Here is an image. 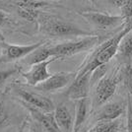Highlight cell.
<instances>
[{"label":"cell","instance_id":"6","mask_svg":"<svg viewBox=\"0 0 132 132\" xmlns=\"http://www.w3.org/2000/svg\"><path fill=\"white\" fill-rule=\"evenodd\" d=\"M56 59H58V57H55V56L51 57L48 60L31 66V69L29 71L20 72V74L26 80V83L29 86L37 87L38 85L44 82L52 75L51 73L48 72V65L50 63L54 62Z\"/></svg>","mask_w":132,"mask_h":132},{"label":"cell","instance_id":"14","mask_svg":"<svg viewBox=\"0 0 132 132\" xmlns=\"http://www.w3.org/2000/svg\"><path fill=\"white\" fill-rule=\"evenodd\" d=\"M123 106L117 103H110L105 105L102 110L99 111L97 119L99 120H116L117 117L122 114Z\"/></svg>","mask_w":132,"mask_h":132},{"label":"cell","instance_id":"29","mask_svg":"<svg viewBox=\"0 0 132 132\" xmlns=\"http://www.w3.org/2000/svg\"><path fill=\"white\" fill-rule=\"evenodd\" d=\"M32 132H34V131H32Z\"/></svg>","mask_w":132,"mask_h":132},{"label":"cell","instance_id":"28","mask_svg":"<svg viewBox=\"0 0 132 132\" xmlns=\"http://www.w3.org/2000/svg\"><path fill=\"white\" fill-rule=\"evenodd\" d=\"M73 132H87V131H86V129H85L84 127H82L81 129H79V130H76V131H73Z\"/></svg>","mask_w":132,"mask_h":132},{"label":"cell","instance_id":"17","mask_svg":"<svg viewBox=\"0 0 132 132\" xmlns=\"http://www.w3.org/2000/svg\"><path fill=\"white\" fill-rule=\"evenodd\" d=\"M118 52L126 59L132 58V32L122 38L118 45Z\"/></svg>","mask_w":132,"mask_h":132},{"label":"cell","instance_id":"20","mask_svg":"<svg viewBox=\"0 0 132 132\" xmlns=\"http://www.w3.org/2000/svg\"><path fill=\"white\" fill-rule=\"evenodd\" d=\"M122 77H123V83L124 86L127 89L129 95H132V66L127 65L125 66L123 73H122Z\"/></svg>","mask_w":132,"mask_h":132},{"label":"cell","instance_id":"11","mask_svg":"<svg viewBox=\"0 0 132 132\" xmlns=\"http://www.w3.org/2000/svg\"><path fill=\"white\" fill-rule=\"evenodd\" d=\"M116 79L110 77H104L101 79L96 87L95 91V101L97 105H102L105 104L113 96L116 90Z\"/></svg>","mask_w":132,"mask_h":132},{"label":"cell","instance_id":"2","mask_svg":"<svg viewBox=\"0 0 132 132\" xmlns=\"http://www.w3.org/2000/svg\"><path fill=\"white\" fill-rule=\"evenodd\" d=\"M127 34L128 32L123 29L118 34H116V36H113L112 38H110V39L103 43L93 53L91 59L88 61V63L84 67H82L76 75L80 76V75H84L88 72L93 73L100 66L105 65V63H108L118 52L119 43L122 39V38Z\"/></svg>","mask_w":132,"mask_h":132},{"label":"cell","instance_id":"7","mask_svg":"<svg viewBox=\"0 0 132 132\" xmlns=\"http://www.w3.org/2000/svg\"><path fill=\"white\" fill-rule=\"evenodd\" d=\"M81 15L86 18L91 25L100 30L112 29L123 24V19L121 16H112L101 12H85L81 13Z\"/></svg>","mask_w":132,"mask_h":132},{"label":"cell","instance_id":"12","mask_svg":"<svg viewBox=\"0 0 132 132\" xmlns=\"http://www.w3.org/2000/svg\"><path fill=\"white\" fill-rule=\"evenodd\" d=\"M54 118L61 132H73L74 121L69 110L64 105H59L54 110Z\"/></svg>","mask_w":132,"mask_h":132},{"label":"cell","instance_id":"24","mask_svg":"<svg viewBox=\"0 0 132 132\" xmlns=\"http://www.w3.org/2000/svg\"><path fill=\"white\" fill-rule=\"evenodd\" d=\"M7 121H8V114L2 100L0 99V126H3L4 124H6Z\"/></svg>","mask_w":132,"mask_h":132},{"label":"cell","instance_id":"1","mask_svg":"<svg viewBox=\"0 0 132 132\" xmlns=\"http://www.w3.org/2000/svg\"><path fill=\"white\" fill-rule=\"evenodd\" d=\"M36 24L39 32L50 37H68V36H93L92 33L82 30L76 25L65 21L60 17L46 13L38 12Z\"/></svg>","mask_w":132,"mask_h":132},{"label":"cell","instance_id":"19","mask_svg":"<svg viewBox=\"0 0 132 132\" xmlns=\"http://www.w3.org/2000/svg\"><path fill=\"white\" fill-rule=\"evenodd\" d=\"M113 3H114V5L120 7L122 19H126V18L132 17V0L113 1Z\"/></svg>","mask_w":132,"mask_h":132},{"label":"cell","instance_id":"4","mask_svg":"<svg viewBox=\"0 0 132 132\" xmlns=\"http://www.w3.org/2000/svg\"><path fill=\"white\" fill-rule=\"evenodd\" d=\"M45 44L44 40H40L39 43L27 45H18V44H10L3 43L0 45V62L7 63L11 61L25 58L26 56L32 53L34 50L39 48V46Z\"/></svg>","mask_w":132,"mask_h":132},{"label":"cell","instance_id":"23","mask_svg":"<svg viewBox=\"0 0 132 132\" xmlns=\"http://www.w3.org/2000/svg\"><path fill=\"white\" fill-rule=\"evenodd\" d=\"M126 130L132 132V103L130 99L127 102L126 106Z\"/></svg>","mask_w":132,"mask_h":132},{"label":"cell","instance_id":"8","mask_svg":"<svg viewBox=\"0 0 132 132\" xmlns=\"http://www.w3.org/2000/svg\"><path fill=\"white\" fill-rule=\"evenodd\" d=\"M22 105L29 110L31 116L39 124L42 132H61L54 118L53 112H44L32 105L22 103Z\"/></svg>","mask_w":132,"mask_h":132},{"label":"cell","instance_id":"3","mask_svg":"<svg viewBox=\"0 0 132 132\" xmlns=\"http://www.w3.org/2000/svg\"><path fill=\"white\" fill-rule=\"evenodd\" d=\"M100 39L101 38L99 36L85 37L84 39H79V40L68 42V43L51 46L50 52L52 56L58 57V58L64 57V56H71V55L78 54L80 52L91 50L97 44H99Z\"/></svg>","mask_w":132,"mask_h":132},{"label":"cell","instance_id":"22","mask_svg":"<svg viewBox=\"0 0 132 132\" xmlns=\"http://www.w3.org/2000/svg\"><path fill=\"white\" fill-rule=\"evenodd\" d=\"M105 71H106V66L103 65L100 66L99 68H97L95 71L92 73V77H91V83H98L103 78L105 77L104 75L105 74Z\"/></svg>","mask_w":132,"mask_h":132},{"label":"cell","instance_id":"27","mask_svg":"<svg viewBox=\"0 0 132 132\" xmlns=\"http://www.w3.org/2000/svg\"><path fill=\"white\" fill-rule=\"evenodd\" d=\"M3 43H5V37H4V35L0 32V45L3 44Z\"/></svg>","mask_w":132,"mask_h":132},{"label":"cell","instance_id":"5","mask_svg":"<svg viewBox=\"0 0 132 132\" xmlns=\"http://www.w3.org/2000/svg\"><path fill=\"white\" fill-rule=\"evenodd\" d=\"M13 92L15 93L17 97H19L21 99V103L32 105L34 108L39 109L44 112L54 111L55 108L53 105V102L46 97H44V96L39 95V94L32 93V92L25 90L19 86H14Z\"/></svg>","mask_w":132,"mask_h":132},{"label":"cell","instance_id":"16","mask_svg":"<svg viewBox=\"0 0 132 132\" xmlns=\"http://www.w3.org/2000/svg\"><path fill=\"white\" fill-rule=\"evenodd\" d=\"M119 122L116 120H99L87 132H118Z\"/></svg>","mask_w":132,"mask_h":132},{"label":"cell","instance_id":"9","mask_svg":"<svg viewBox=\"0 0 132 132\" xmlns=\"http://www.w3.org/2000/svg\"><path fill=\"white\" fill-rule=\"evenodd\" d=\"M91 77H92L91 72H88L80 76L76 75L75 80L71 83V85L69 86L66 92V96L70 100H74L76 102L79 100L87 99L91 85Z\"/></svg>","mask_w":132,"mask_h":132},{"label":"cell","instance_id":"25","mask_svg":"<svg viewBox=\"0 0 132 132\" xmlns=\"http://www.w3.org/2000/svg\"><path fill=\"white\" fill-rule=\"evenodd\" d=\"M9 22H10L9 16H8L6 13H4L3 11L0 10V27L5 26L6 24H8Z\"/></svg>","mask_w":132,"mask_h":132},{"label":"cell","instance_id":"21","mask_svg":"<svg viewBox=\"0 0 132 132\" xmlns=\"http://www.w3.org/2000/svg\"><path fill=\"white\" fill-rule=\"evenodd\" d=\"M20 71L19 68L15 66V67H12L9 69H4V70H0V85L3 84L4 82H6L10 77H12L13 75H15L16 73Z\"/></svg>","mask_w":132,"mask_h":132},{"label":"cell","instance_id":"10","mask_svg":"<svg viewBox=\"0 0 132 132\" xmlns=\"http://www.w3.org/2000/svg\"><path fill=\"white\" fill-rule=\"evenodd\" d=\"M76 78V74L68 72H58L54 73L47 80L38 85L36 89L44 92H55L57 90L66 87L69 83L73 82Z\"/></svg>","mask_w":132,"mask_h":132},{"label":"cell","instance_id":"26","mask_svg":"<svg viewBox=\"0 0 132 132\" xmlns=\"http://www.w3.org/2000/svg\"><path fill=\"white\" fill-rule=\"evenodd\" d=\"M123 29L126 30L128 33L132 32V17L123 19Z\"/></svg>","mask_w":132,"mask_h":132},{"label":"cell","instance_id":"13","mask_svg":"<svg viewBox=\"0 0 132 132\" xmlns=\"http://www.w3.org/2000/svg\"><path fill=\"white\" fill-rule=\"evenodd\" d=\"M51 57H54V56H52L51 52H50V47H48L44 44V45L39 46V48L34 50L32 53H30L28 56H26L24 58V62L28 65L33 66L36 64H39V63H42L44 61L48 60Z\"/></svg>","mask_w":132,"mask_h":132},{"label":"cell","instance_id":"18","mask_svg":"<svg viewBox=\"0 0 132 132\" xmlns=\"http://www.w3.org/2000/svg\"><path fill=\"white\" fill-rule=\"evenodd\" d=\"M18 8H21L28 11H37V9L43 8L44 6L48 5V2L46 1H33V0H28V1H15L13 2Z\"/></svg>","mask_w":132,"mask_h":132},{"label":"cell","instance_id":"15","mask_svg":"<svg viewBox=\"0 0 132 132\" xmlns=\"http://www.w3.org/2000/svg\"><path fill=\"white\" fill-rule=\"evenodd\" d=\"M89 112V100L83 99L76 102V109H75V120H74V130L76 131L83 127V124L86 120Z\"/></svg>","mask_w":132,"mask_h":132}]
</instances>
